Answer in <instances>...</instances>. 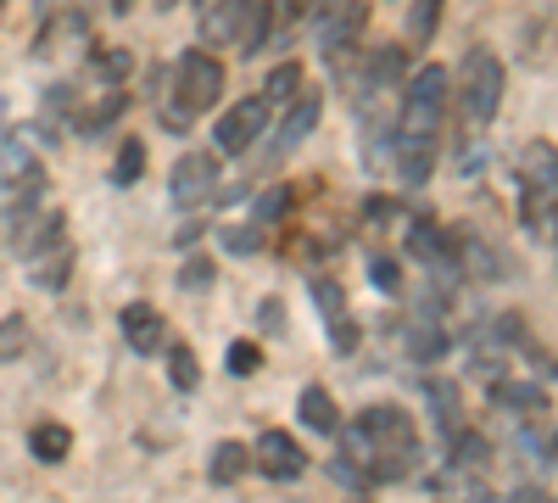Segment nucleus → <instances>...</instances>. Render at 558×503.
I'll list each match as a JSON object with an SVG mask.
<instances>
[{
	"instance_id": "f257e3e1",
	"label": "nucleus",
	"mask_w": 558,
	"mask_h": 503,
	"mask_svg": "<svg viewBox=\"0 0 558 503\" xmlns=\"http://www.w3.org/2000/svg\"><path fill=\"white\" fill-rule=\"evenodd\" d=\"M447 107H452V73L441 62H425L418 73H408L402 101H397V129H391V168L402 179V191L430 185L441 129H447Z\"/></svg>"
},
{
	"instance_id": "f03ea898",
	"label": "nucleus",
	"mask_w": 558,
	"mask_h": 503,
	"mask_svg": "<svg viewBox=\"0 0 558 503\" xmlns=\"http://www.w3.org/2000/svg\"><path fill=\"white\" fill-rule=\"evenodd\" d=\"M341 459L363 465L368 481H402L418 470V426L408 408L397 403H375V408H363L357 420H341Z\"/></svg>"
},
{
	"instance_id": "7ed1b4c3",
	"label": "nucleus",
	"mask_w": 558,
	"mask_h": 503,
	"mask_svg": "<svg viewBox=\"0 0 558 503\" xmlns=\"http://www.w3.org/2000/svg\"><path fill=\"white\" fill-rule=\"evenodd\" d=\"M151 96H157V123L168 134H191L196 118L223 101V62L196 45L168 68H151Z\"/></svg>"
},
{
	"instance_id": "20e7f679",
	"label": "nucleus",
	"mask_w": 558,
	"mask_h": 503,
	"mask_svg": "<svg viewBox=\"0 0 558 503\" xmlns=\"http://www.w3.org/2000/svg\"><path fill=\"white\" fill-rule=\"evenodd\" d=\"M12 252L23 258V274L34 291H68L73 280V236H68V213L45 207L12 236Z\"/></svg>"
},
{
	"instance_id": "39448f33",
	"label": "nucleus",
	"mask_w": 558,
	"mask_h": 503,
	"mask_svg": "<svg viewBox=\"0 0 558 503\" xmlns=\"http://www.w3.org/2000/svg\"><path fill=\"white\" fill-rule=\"evenodd\" d=\"M520 173V224L531 241H553L558 230V146L547 141H525L514 157Z\"/></svg>"
},
{
	"instance_id": "423d86ee",
	"label": "nucleus",
	"mask_w": 558,
	"mask_h": 503,
	"mask_svg": "<svg viewBox=\"0 0 558 503\" xmlns=\"http://www.w3.org/2000/svg\"><path fill=\"white\" fill-rule=\"evenodd\" d=\"M502 57L486 51V45H475V51H463L458 62V79H452V107H458V129H486L497 112H502Z\"/></svg>"
},
{
	"instance_id": "0eeeda50",
	"label": "nucleus",
	"mask_w": 558,
	"mask_h": 503,
	"mask_svg": "<svg viewBox=\"0 0 558 503\" xmlns=\"http://www.w3.org/2000/svg\"><path fill=\"white\" fill-rule=\"evenodd\" d=\"M408 84V51L402 45H380L363 51V62L352 68L347 89H352V112H375V107H397Z\"/></svg>"
},
{
	"instance_id": "6e6552de",
	"label": "nucleus",
	"mask_w": 558,
	"mask_h": 503,
	"mask_svg": "<svg viewBox=\"0 0 558 503\" xmlns=\"http://www.w3.org/2000/svg\"><path fill=\"white\" fill-rule=\"evenodd\" d=\"M363 34H368V7H363V0H347V7H324V12H313L318 57L330 62V68H352Z\"/></svg>"
},
{
	"instance_id": "1a4fd4ad",
	"label": "nucleus",
	"mask_w": 558,
	"mask_h": 503,
	"mask_svg": "<svg viewBox=\"0 0 558 503\" xmlns=\"http://www.w3.org/2000/svg\"><path fill=\"white\" fill-rule=\"evenodd\" d=\"M268 107H263V96H246V101H235V107H223V118H218V129H213V157H246L263 134H268Z\"/></svg>"
},
{
	"instance_id": "9d476101",
	"label": "nucleus",
	"mask_w": 558,
	"mask_h": 503,
	"mask_svg": "<svg viewBox=\"0 0 558 503\" xmlns=\"http://www.w3.org/2000/svg\"><path fill=\"white\" fill-rule=\"evenodd\" d=\"M218 157L213 152H184L179 163H173V173H168V202L179 207V213H196V207H207L213 196H218Z\"/></svg>"
},
{
	"instance_id": "9b49d317",
	"label": "nucleus",
	"mask_w": 558,
	"mask_h": 503,
	"mask_svg": "<svg viewBox=\"0 0 558 503\" xmlns=\"http://www.w3.org/2000/svg\"><path fill=\"white\" fill-rule=\"evenodd\" d=\"M318 118H324V96L302 84V96H296L286 112H279V129H274V141H268L263 163H286V157H291V152L307 141V134L318 129Z\"/></svg>"
},
{
	"instance_id": "f8f14e48",
	"label": "nucleus",
	"mask_w": 558,
	"mask_h": 503,
	"mask_svg": "<svg viewBox=\"0 0 558 503\" xmlns=\"http://www.w3.org/2000/svg\"><path fill=\"white\" fill-rule=\"evenodd\" d=\"M252 470L268 476V481H296V476L307 470V453H302V442H296L291 431L268 426V431L252 442Z\"/></svg>"
},
{
	"instance_id": "ddd939ff",
	"label": "nucleus",
	"mask_w": 558,
	"mask_h": 503,
	"mask_svg": "<svg viewBox=\"0 0 558 503\" xmlns=\"http://www.w3.org/2000/svg\"><path fill=\"white\" fill-rule=\"evenodd\" d=\"M486 397H492V408L502 420H514V426H542V415H547V386H531V381H497V386H486Z\"/></svg>"
},
{
	"instance_id": "4468645a",
	"label": "nucleus",
	"mask_w": 558,
	"mask_h": 503,
	"mask_svg": "<svg viewBox=\"0 0 558 503\" xmlns=\"http://www.w3.org/2000/svg\"><path fill=\"white\" fill-rule=\"evenodd\" d=\"M402 352H408V363H436L447 352V319H441V308H418L413 319H402Z\"/></svg>"
},
{
	"instance_id": "2eb2a0df",
	"label": "nucleus",
	"mask_w": 558,
	"mask_h": 503,
	"mask_svg": "<svg viewBox=\"0 0 558 503\" xmlns=\"http://www.w3.org/2000/svg\"><path fill=\"white\" fill-rule=\"evenodd\" d=\"M118 331H123V342H129L140 358H157V352L168 347V325H162V313H157L151 302H129V308L118 313Z\"/></svg>"
},
{
	"instance_id": "dca6fc26",
	"label": "nucleus",
	"mask_w": 558,
	"mask_h": 503,
	"mask_svg": "<svg viewBox=\"0 0 558 503\" xmlns=\"http://www.w3.org/2000/svg\"><path fill=\"white\" fill-rule=\"evenodd\" d=\"M425 420L441 442L463 436L470 426H463V386L458 381H425Z\"/></svg>"
},
{
	"instance_id": "f3484780",
	"label": "nucleus",
	"mask_w": 558,
	"mask_h": 503,
	"mask_svg": "<svg viewBox=\"0 0 558 503\" xmlns=\"http://www.w3.org/2000/svg\"><path fill=\"white\" fill-rule=\"evenodd\" d=\"M241 12H246V0H213V7H196V34H202V45H235Z\"/></svg>"
},
{
	"instance_id": "a211bd4d",
	"label": "nucleus",
	"mask_w": 558,
	"mask_h": 503,
	"mask_svg": "<svg viewBox=\"0 0 558 503\" xmlns=\"http://www.w3.org/2000/svg\"><path fill=\"white\" fill-rule=\"evenodd\" d=\"M78 84H51L45 89V101H39V129H51V134H73L78 129Z\"/></svg>"
},
{
	"instance_id": "6ab92c4d",
	"label": "nucleus",
	"mask_w": 558,
	"mask_h": 503,
	"mask_svg": "<svg viewBox=\"0 0 558 503\" xmlns=\"http://www.w3.org/2000/svg\"><path fill=\"white\" fill-rule=\"evenodd\" d=\"M129 68H134L129 51H118V45H112V51H101V45H96V51H89V62H84V84L96 89V96H112V89H123Z\"/></svg>"
},
{
	"instance_id": "aec40b11",
	"label": "nucleus",
	"mask_w": 558,
	"mask_h": 503,
	"mask_svg": "<svg viewBox=\"0 0 558 503\" xmlns=\"http://www.w3.org/2000/svg\"><path fill=\"white\" fill-rule=\"evenodd\" d=\"M296 415H302V426H307V431H318V436H336V431H341V408H336V397L324 392L318 381H313V386H302Z\"/></svg>"
},
{
	"instance_id": "412c9836",
	"label": "nucleus",
	"mask_w": 558,
	"mask_h": 503,
	"mask_svg": "<svg viewBox=\"0 0 558 503\" xmlns=\"http://www.w3.org/2000/svg\"><path fill=\"white\" fill-rule=\"evenodd\" d=\"M274 34V0H246V12H241V34H235V51L241 57H257L263 45Z\"/></svg>"
},
{
	"instance_id": "4be33fe9",
	"label": "nucleus",
	"mask_w": 558,
	"mask_h": 503,
	"mask_svg": "<svg viewBox=\"0 0 558 503\" xmlns=\"http://www.w3.org/2000/svg\"><path fill=\"white\" fill-rule=\"evenodd\" d=\"M246 470H252V447L246 442H218L213 447V459H207V481L213 487H235Z\"/></svg>"
},
{
	"instance_id": "5701e85b",
	"label": "nucleus",
	"mask_w": 558,
	"mask_h": 503,
	"mask_svg": "<svg viewBox=\"0 0 558 503\" xmlns=\"http://www.w3.org/2000/svg\"><path fill=\"white\" fill-rule=\"evenodd\" d=\"M68 447H73V431H68L62 420H39V426L28 431V453H34L39 465H62Z\"/></svg>"
},
{
	"instance_id": "b1692460",
	"label": "nucleus",
	"mask_w": 558,
	"mask_h": 503,
	"mask_svg": "<svg viewBox=\"0 0 558 503\" xmlns=\"http://www.w3.org/2000/svg\"><path fill=\"white\" fill-rule=\"evenodd\" d=\"M257 96H263V107H268V112H274V107H291V101L302 96V68H296V62H279V68L263 79Z\"/></svg>"
},
{
	"instance_id": "393cba45",
	"label": "nucleus",
	"mask_w": 558,
	"mask_h": 503,
	"mask_svg": "<svg viewBox=\"0 0 558 503\" xmlns=\"http://www.w3.org/2000/svg\"><path fill=\"white\" fill-rule=\"evenodd\" d=\"M218 247L235 252V258H257V252L268 247V236L257 230L252 218H235V224H218Z\"/></svg>"
},
{
	"instance_id": "a878e982",
	"label": "nucleus",
	"mask_w": 558,
	"mask_h": 503,
	"mask_svg": "<svg viewBox=\"0 0 558 503\" xmlns=\"http://www.w3.org/2000/svg\"><path fill=\"white\" fill-rule=\"evenodd\" d=\"M140 173H146V141H118V157H112V191H129L140 185Z\"/></svg>"
},
{
	"instance_id": "bb28decb",
	"label": "nucleus",
	"mask_w": 558,
	"mask_h": 503,
	"mask_svg": "<svg viewBox=\"0 0 558 503\" xmlns=\"http://www.w3.org/2000/svg\"><path fill=\"white\" fill-rule=\"evenodd\" d=\"M481 168H486V134H475V129H458V152H452V173L470 185V179H481Z\"/></svg>"
},
{
	"instance_id": "cd10ccee",
	"label": "nucleus",
	"mask_w": 558,
	"mask_h": 503,
	"mask_svg": "<svg viewBox=\"0 0 558 503\" xmlns=\"http://www.w3.org/2000/svg\"><path fill=\"white\" fill-rule=\"evenodd\" d=\"M162 358H168V381H173V392H196V386H202V370H196L191 342H168Z\"/></svg>"
},
{
	"instance_id": "c85d7f7f",
	"label": "nucleus",
	"mask_w": 558,
	"mask_h": 503,
	"mask_svg": "<svg viewBox=\"0 0 558 503\" xmlns=\"http://www.w3.org/2000/svg\"><path fill=\"white\" fill-rule=\"evenodd\" d=\"M213 280H218V263H213L207 252H191V258L179 263V291H184V297H207Z\"/></svg>"
},
{
	"instance_id": "c756f323",
	"label": "nucleus",
	"mask_w": 558,
	"mask_h": 503,
	"mask_svg": "<svg viewBox=\"0 0 558 503\" xmlns=\"http://www.w3.org/2000/svg\"><path fill=\"white\" fill-rule=\"evenodd\" d=\"M307 291H313V302H318V313H324V331H330L336 319H347V313H352V308H347V291L330 280V274H313Z\"/></svg>"
},
{
	"instance_id": "7c9ffc66",
	"label": "nucleus",
	"mask_w": 558,
	"mask_h": 503,
	"mask_svg": "<svg viewBox=\"0 0 558 503\" xmlns=\"http://www.w3.org/2000/svg\"><path fill=\"white\" fill-rule=\"evenodd\" d=\"M286 207H291V185H268V191H263V196L252 202V224H257V230L268 236L274 224L286 218Z\"/></svg>"
},
{
	"instance_id": "2f4dec72",
	"label": "nucleus",
	"mask_w": 558,
	"mask_h": 503,
	"mask_svg": "<svg viewBox=\"0 0 558 503\" xmlns=\"http://www.w3.org/2000/svg\"><path fill=\"white\" fill-rule=\"evenodd\" d=\"M223 370L235 375V381H252V375L263 370V347H257V342H229V352H223Z\"/></svg>"
},
{
	"instance_id": "473e14b6",
	"label": "nucleus",
	"mask_w": 558,
	"mask_h": 503,
	"mask_svg": "<svg viewBox=\"0 0 558 503\" xmlns=\"http://www.w3.org/2000/svg\"><path fill=\"white\" fill-rule=\"evenodd\" d=\"M368 286L386 291V297H402V263L391 252H375V258H368Z\"/></svg>"
},
{
	"instance_id": "72a5a7b5",
	"label": "nucleus",
	"mask_w": 558,
	"mask_h": 503,
	"mask_svg": "<svg viewBox=\"0 0 558 503\" xmlns=\"http://www.w3.org/2000/svg\"><path fill=\"white\" fill-rule=\"evenodd\" d=\"M23 347H28V319L23 313H7V319H0V363L23 358Z\"/></svg>"
},
{
	"instance_id": "f704fd0d",
	"label": "nucleus",
	"mask_w": 558,
	"mask_h": 503,
	"mask_svg": "<svg viewBox=\"0 0 558 503\" xmlns=\"http://www.w3.org/2000/svg\"><path fill=\"white\" fill-rule=\"evenodd\" d=\"M436 23H441L436 0H413V7H408V39H413V45H425V39L436 34Z\"/></svg>"
},
{
	"instance_id": "c9c22d12",
	"label": "nucleus",
	"mask_w": 558,
	"mask_h": 503,
	"mask_svg": "<svg viewBox=\"0 0 558 503\" xmlns=\"http://www.w3.org/2000/svg\"><path fill=\"white\" fill-rule=\"evenodd\" d=\"M330 481H341V487H352V492H368V487H375V481H368V470L352 465V459H341V453L330 459Z\"/></svg>"
},
{
	"instance_id": "e433bc0d",
	"label": "nucleus",
	"mask_w": 558,
	"mask_h": 503,
	"mask_svg": "<svg viewBox=\"0 0 558 503\" xmlns=\"http://www.w3.org/2000/svg\"><path fill=\"white\" fill-rule=\"evenodd\" d=\"M257 331H263V336L286 331V302H279V297H263V302H257Z\"/></svg>"
},
{
	"instance_id": "4c0bfd02",
	"label": "nucleus",
	"mask_w": 558,
	"mask_h": 503,
	"mask_svg": "<svg viewBox=\"0 0 558 503\" xmlns=\"http://www.w3.org/2000/svg\"><path fill=\"white\" fill-rule=\"evenodd\" d=\"M202 230H207V218H184L179 230H173V247H196V241H202Z\"/></svg>"
},
{
	"instance_id": "58836bf2",
	"label": "nucleus",
	"mask_w": 558,
	"mask_h": 503,
	"mask_svg": "<svg viewBox=\"0 0 558 503\" xmlns=\"http://www.w3.org/2000/svg\"><path fill=\"white\" fill-rule=\"evenodd\" d=\"M547 465H553V470H558V431H553V436H547Z\"/></svg>"
},
{
	"instance_id": "ea45409f",
	"label": "nucleus",
	"mask_w": 558,
	"mask_h": 503,
	"mask_svg": "<svg viewBox=\"0 0 558 503\" xmlns=\"http://www.w3.org/2000/svg\"><path fill=\"white\" fill-rule=\"evenodd\" d=\"M7 134H12L7 129V96H0V146H7Z\"/></svg>"
},
{
	"instance_id": "a19ab883",
	"label": "nucleus",
	"mask_w": 558,
	"mask_h": 503,
	"mask_svg": "<svg viewBox=\"0 0 558 503\" xmlns=\"http://www.w3.org/2000/svg\"><path fill=\"white\" fill-rule=\"evenodd\" d=\"M547 375H553V381H558V358H553V363H547Z\"/></svg>"
},
{
	"instance_id": "79ce46f5",
	"label": "nucleus",
	"mask_w": 558,
	"mask_h": 503,
	"mask_svg": "<svg viewBox=\"0 0 558 503\" xmlns=\"http://www.w3.org/2000/svg\"><path fill=\"white\" fill-rule=\"evenodd\" d=\"M553 263H558V230H553Z\"/></svg>"
},
{
	"instance_id": "37998d69",
	"label": "nucleus",
	"mask_w": 558,
	"mask_h": 503,
	"mask_svg": "<svg viewBox=\"0 0 558 503\" xmlns=\"http://www.w3.org/2000/svg\"><path fill=\"white\" fill-rule=\"evenodd\" d=\"M352 503H368V498H352Z\"/></svg>"
}]
</instances>
